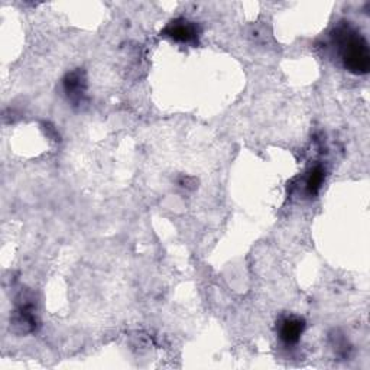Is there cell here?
Returning a JSON list of instances; mask_svg holds the SVG:
<instances>
[{
	"mask_svg": "<svg viewBox=\"0 0 370 370\" xmlns=\"http://www.w3.org/2000/svg\"><path fill=\"white\" fill-rule=\"evenodd\" d=\"M324 179H326V171H324V168L321 165L314 166L307 178V193L310 196H317L321 190Z\"/></svg>",
	"mask_w": 370,
	"mask_h": 370,
	"instance_id": "obj_5",
	"label": "cell"
},
{
	"mask_svg": "<svg viewBox=\"0 0 370 370\" xmlns=\"http://www.w3.org/2000/svg\"><path fill=\"white\" fill-rule=\"evenodd\" d=\"M164 35L181 43H196L199 42L200 29L194 22L181 18L169 22L164 29Z\"/></svg>",
	"mask_w": 370,
	"mask_h": 370,
	"instance_id": "obj_2",
	"label": "cell"
},
{
	"mask_svg": "<svg viewBox=\"0 0 370 370\" xmlns=\"http://www.w3.org/2000/svg\"><path fill=\"white\" fill-rule=\"evenodd\" d=\"M63 85L67 97L74 105H80L83 102L87 90V80L83 70H74L68 73L63 80Z\"/></svg>",
	"mask_w": 370,
	"mask_h": 370,
	"instance_id": "obj_3",
	"label": "cell"
},
{
	"mask_svg": "<svg viewBox=\"0 0 370 370\" xmlns=\"http://www.w3.org/2000/svg\"><path fill=\"white\" fill-rule=\"evenodd\" d=\"M333 42L347 71L363 75L370 70V51L364 36L349 25L339 26L333 33Z\"/></svg>",
	"mask_w": 370,
	"mask_h": 370,
	"instance_id": "obj_1",
	"label": "cell"
},
{
	"mask_svg": "<svg viewBox=\"0 0 370 370\" xmlns=\"http://www.w3.org/2000/svg\"><path fill=\"white\" fill-rule=\"evenodd\" d=\"M305 330V319L301 317H285L280 321L278 333L285 344H297Z\"/></svg>",
	"mask_w": 370,
	"mask_h": 370,
	"instance_id": "obj_4",
	"label": "cell"
}]
</instances>
